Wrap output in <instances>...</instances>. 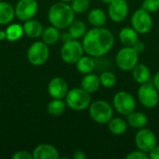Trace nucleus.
Segmentation results:
<instances>
[{"instance_id": "35", "label": "nucleus", "mask_w": 159, "mask_h": 159, "mask_svg": "<svg viewBox=\"0 0 159 159\" xmlns=\"http://www.w3.org/2000/svg\"><path fill=\"white\" fill-rule=\"evenodd\" d=\"M133 48H134V49L140 54V53H142L144 49H145V45H144V43L143 42H142V41H140V40H138L136 43H135V45L133 46Z\"/></svg>"}, {"instance_id": "5", "label": "nucleus", "mask_w": 159, "mask_h": 159, "mask_svg": "<svg viewBox=\"0 0 159 159\" xmlns=\"http://www.w3.org/2000/svg\"><path fill=\"white\" fill-rule=\"evenodd\" d=\"M136 99L127 90L117 91L112 101V105L115 111L120 116H127L136 110Z\"/></svg>"}, {"instance_id": "36", "label": "nucleus", "mask_w": 159, "mask_h": 159, "mask_svg": "<svg viewBox=\"0 0 159 159\" xmlns=\"http://www.w3.org/2000/svg\"><path fill=\"white\" fill-rule=\"evenodd\" d=\"M72 157L74 159H86L87 158V155H86L85 152L82 151V150H76V151H75V153L73 154Z\"/></svg>"}, {"instance_id": "19", "label": "nucleus", "mask_w": 159, "mask_h": 159, "mask_svg": "<svg viewBox=\"0 0 159 159\" xmlns=\"http://www.w3.org/2000/svg\"><path fill=\"white\" fill-rule=\"evenodd\" d=\"M119 42L125 47H133L139 40V34L132 27H124L118 34Z\"/></svg>"}, {"instance_id": "39", "label": "nucleus", "mask_w": 159, "mask_h": 159, "mask_svg": "<svg viewBox=\"0 0 159 159\" xmlns=\"http://www.w3.org/2000/svg\"><path fill=\"white\" fill-rule=\"evenodd\" d=\"M7 39V34H6V31H3V30H0V41H3Z\"/></svg>"}, {"instance_id": "1", "label": "nucleus", "mask_w": 159, "mask_h": 159, "mask_svg": "<svg viewBox=\"0 0 159 159\" xmlns=\"http://www.w3.org/2000/svg\"><path fill=\"white\" fill-rule=\"evenodd\" d=\"M82 45L86 54L93 58H101L113 48L115 36L105 27H92L82 38Z\"/></svg>"}, {"instance_id": "20", "label": "nucleus", "mask_w": 159, "mask_h": 159, "mask_svg": "<svg viewBox=\"0 0 159 159\" xmlns=\"http://www.w3.org/2000/svg\"><path fill=\"white\" fill-rule=\"evenodd\" d=\"M127 117V122L129 127L135 129H140L143 128H145L148 124V117L147 116L140 111H133L130 113Z\"/></svg>"}, {"instance_id": "23", "label": "nucleus", "mask_w": 159, "mask_h": 159, "mask_svg": "<svg viewBox=\"0 0 159 159\" xmlns=\"http://www.w3.org/2000/svg\"><path fill=\"white\" fill-rule=\"evenodd\" d=\"M22 27H23L24 34H26L30 38H37L41 36L44 31V28L41 22L34 19L24 21V24L22 25Z\"/></svg>"}, {"instance_id": "33", "label": "nucleus", "mask_w": 159, "mask_h": 159, "mask_svg": "<svg viewBox=\"0 0 159 159\" xmlns=\"http://www.w3.org/2000/svg\"><path fill=\"white\" fill-rule=\"evenodd\" d=\"M13 159H34L33 154H30L27 151H18L13 156Z\"/></svg>"}, {"instance_id": "4", "label": "nucleus", "mask_w": 159, "mask_h": 159, "mask_svg": "<svg viewBox=\"0 0 159 159\" xmlns=\"http://www.w3.org/2000/svg\"><path fill=\"white\" fill-rule=\"evenodd\" d=\"M88 110L90 118L100 125H107L114 117L115 113L113 105L104 100H96L91 102Z\"/></svg>"}, {"instance_id": "29", "label": "nucleus", "mask_w": 159, "mask_h": 159, "mask_svg": "<svg viewBox=\"0 0 159 159\" xmlns=\"http://www.w3.org/2000/svg\"><path fill=\"white\" fill-rule=\"evenodd\" d=\"M99 76H100L101 86L105 89H112L116 85L117 77L111 71H108V70L102 71Z\"/></svg>"}, {"instance_id": "9", "label": "nucleus", "mask_w": 159, "mask_h": 159, "mask_svg": "<svg viewBox=\"0 0 159 159\" xmlns=\"http://www.w3.org/2000/svg\"><path fill=\"white\" fill-rule=\"evenodd\" d=\"M131 27L139 34H146L153 28V19L151 13L140 7L133 12L130 18Z\"/></svg>"}, {"instance_id": "14", "label": "nucleus", "mask_w": 159, "mask_h": 159, "mask_svg": "<svg viewBox=\"0 0 159 159\" xmlns=\"http://www.w3.org/2000/svg\"><path fill=\"white\" fill-rule=\"evenodd\" d=\"M68 91V83L60 76L53 77L48 85V92L52 99H64Z\"/></svg>"}, {"instance_id": "15", "label": "nucleus", "mask_w": 159, "mask_h": 159, "mask_svg": "<svg viewBox=\"0 0 159 159\" xmlns=\"http://www.w3.org/2000/svg\"><path fill=\"white\" fill-rule=\"evenodd\" d=\"M33 157L34 159H58L60 154L55 146L48 143H43L34 148Z\"/></svg>"}, {"instance_id": "28", "label": "nucleus", "mask_w": 159, "mask_h": 159, "mask_svg": "<svg viewBox=\"0 0 159 159\" xmlns=\"http://www.w3.org/2000/svg\"><path fill=\"white\" fill-rule=\"evenodd\" d=\"M5 31L7 34V40L10 42L19 40L24 34L23 27L18 23H13V24L8 25Z\"/></svg>"}, {"instance_id": "17", "label": "nucleus", "mask_w": 159, "mask_h": 159, "mask_svg": "<svg viewBox=\"0 0 159 159\" xmlns=\"http://www.w3.org/2000/svg\"><path fill=\"white\" fill-rule=\"evenodd\" d=\"M80 87L90 94L97 92L102 87L100 82V76L94 74L93 72L84 75L83 78L81 79Z\"/></svg>"}, {"instance_id": "32", "label": "nucleus", "mask_w": 159, "mask_h": 159, "mask_svg": "<svg viewBox=\"0 0 159 159\" xmlns=\"http://www.w3.org/2000/svg\"><path fill=\"white\" fill-rule=\"evenodd\" d=\"M127 159H149V156L147 153H144L139 149L131 151L126 157Z\"/></svg>"}, {"instance_id": "38", "label": "nucleus", "mask_w": 159, "mask_h": 159, "mask_svg": "<svg viewBox=\"0 0 159 159\" xmlns=\"http://www.w3.org/2000/svg\"><path fill=\"white\" fill-rule=\"evenodd\" d=\"M152 83L154 84V86L156 87V89L159 92V71L153 76V82Z\"/></svg>"}, {"instance_id": "11", "label": "nucleus", "mask_w": 159, "mask_h": 159, "mask_svg": "<svg viewBox=\"0 0 159 159\" xmlns=\"http://www.w3.org/2000/svg\"><path fill=\"white\" fill-rule=\"evenodd\" d=\"M134 143L137 149L148 154L157 144V138L151 129L143 128L137 130L134 137Z\"/></svg>"}, {"instance_id": "25", "label": "nucleus", "mask_w": 159, "mask_h": 159, "mask_svg": "<svg viewBox=\"0 0 159 159\" xmlns=\"http://www.w3.org/2000/svg\"><path fill=\"white\" fill-rule=\"evenodd\" d=\"M60 29L51 25L44 29L42 33V41L46 43L47 45H54L56 44L59 39L61 38V33L59 31Z\"/></svg>"}, {"instance_id": "21", "label": "nucleus", "mask_w": 159, "mask_h": 159, "mask_svg": "<svg viewBox=\"0 0 159 159\" xmlns=\"http://www.w3.org/2000/svg\"><path fill=\"white\" fill-rule=\"evenodd\" d=\"M109 131L116 135V136H120L123 135L127 132L129 124L126 119L122 118L121 116H114L107 124Z\"/></svg>"}, {"instance_id": "18", "label": "nucleus", "mask_w": 159, "mask_h": 159, "mask_svg": "<svg viewBox=\"0 0 159 159\" xmlns=\"http://www.w3.org/2000/svg\"><path fill=\"white\" fill-rule=\"evenodd\" d=\"M131 75L136 83L139 85L150 82L152 75L150 68L143 63H137L135 67L131 70Z\"/></svg>"}, {"instance_id": "3", "label": "nucleus", "mask_w": 159, "mask_h": 159, "mask_svg": "<svg viewBox=\"0 0 159 159\" xmlns=\"http://www.w3.org/2000/svg\"><path fill=\"white\" fill-rule=\"evenodd\" d=\"M64 101L68 108L73 111L81 112L89 109L91 103V94L80 88H74L69 89Z\"/></svg>"}, {"instance_id": "40", "label": "nucleus", "mask_w": 159, "mask_h": 159, "mask_svg": "<svg viewBox=\"0 0 159 159\" xmlns=\"http://www.w3.org/2000/svg\"><path fill=\"white\" fill-rule=\"evenodd\" d=\"M102 3H103V4H106V5H108V4H110L113 0H100Z\"/></svg>"}, {"instance_id": "6", "label": "nucleus", "mask_w": 159, "mask_h": 159, "mask_svg": "<svg viewBox=\"0 0 159 159\" xmlns=\"http://www.w3.org/2000/svg\"><path fill=\"white\" fill-rule=\"evenodd\" d=\"M115 61L120 70L124 72H129L139 62V53L134 49L133 47L123 46V48L117 51Z\"/></svg>"}, {"instance_id": "10", "label": "nucleus", "mask_w": 159, "mask_h": 159, "mask_svg": "<svg viewBox=\"0 0 159 159\" xmlns=\"http://www.w3.org/2000/svg\"><path fill=\"white\" fill-rule=\"evenodd\" d=\"M49 58L48 45L43 41H36L33 43L27 51V59L32 65L41 66L47 62Z\"/></svg>"}, {"instance_id": "31", "label": "nucleus", "mask_w": 159, "mask_h": 159, "mask_svg": "<svg viewBox=\"0 0 159 159\" xmlns=\"http://www.w3.org/2000/svg\"><path fill=\"white\" fill-rule=\"evenodd\" d=\"M141 7L151 14L157 13L159 11V0H143Z\"/></svg>"}, {"instance_id": "26", "label": "nucleus", "mask_w": 159, "mask_h": 159, "mask_svg": "<svg viewBox=\"0 0 159 159\" xmlns=\"http://www.w3.org/2000/svg\"><path fill=\"white\" fill-rule=\"evenodd\" d=\"M66 107L67 105H66L64 99H53L52 101L48 102L47 106V110L50 116H59L64 113Z\"/></svg>"}, {"instance_id": "16", "label": "nucleus", "mask_w": 159, "mask_h": 159, "mask_svg": "<svg viewBox=\"0 0 159 159\" xmlns=\"http://www.w3.org/2000/svg\"><path fill=\"white\" fill-rule=\"evenodd\" d=\"M87 19L92 27H104L107 23L108 14L100 7H94L89 10Z\"/></svg>"}, {"instance_id": "7", "label": "nucleus", "mask_w": 159, "mask_h": 159, "mask_svg": "<svg viewBox=\"0 0 159 159\" xmlns=\"http://www.w3.org/2000/svg\"><path fill=\"white\" fill-rule=\"evenodd\" d=\"M137 97L140 103L147 109L155 108L159 103V92L152 82L140 85Z\"/></svg>"}, {"instance_id": "34", "label": "nucleus", "mask_w": 159, "mask_h": 159, "mask_svg": "<svg viewBox=\"0 0 159 159\" xmlns=\"http://www.w3.org/2000/svg\"><path fill=\"white\" fill-rule=\"evenodd\" d=\"M149 159H159V145L157 144L151 152L148 153Z\"/></svg>"}, {"instance_id": "8", "label": "nucleus", "mask_w": 159, "mask_h": 159, "mask_svg": "<svg viewBox=\"0 0 159 159\" xmlns=\"http://www.w3.org/2000/svg\"><path fill=\"white\" fill-rule=\"evenodd\" d=\"M85 54L82 42L72 39L63 43L61 49V58L67 64H75L77 61Z\"/></svg>"}, {"instance_id": "22", "label": "nucleus", "mask_w": 159, "mask_h": 159, "mask_svg": "<svg viewBox=\"0 0 159 159\" xmlns=\"http://www.w3.org/2000/svg\"><path fill=\"white\" fill-rule=\"evenodd\" d=\"M76 70L82 74V75H87L89 73H92L96 69V61L95 58L84 54L75 63Z\"/></svg>"}, {"instance_id": "13", "label": "nucleus", "mask_w": 159, "mask_h": 159, "mask_svg": "<svg viewBox=\"0 0 159 159\" xmlns=\"http://www.w3.org/2000/svg\"><path fill=\"white\" fill-rule=\"evenodd\" d=\"M129 7L127 0H113L108 4V17L116 23L124 21L129 15Z\"/></svg>"}, {"instance_id": "41", "label": "nucleus", "mask_w": 159, "mask_h": 159, "mask_svg": "<svg viewBox=\"0 0 159 159\" xmlns=\"http://www.w3.org/2000/svg\"><path fill=\"white\" fill-rule=\"evenodd\" d=\"M61 1H62V2H66V3H69V2H71L72 0H61Z\"/></svg>"}, {"instance_id": "27", "label": "nucleus", "mask_w": 159, "mask_h": 159, "mask_svg": "<svg viewBox=\"0 0 159 159\" xmlns=\"http://www.w3.org/2000/svg\"><path fill=\"white\" fill-rule=\"evenodd\" d=\"M68 28V32L72 35L73 39L76 40L83 38L86 33L88 32L87 24L82 20H74Z\"/></svg>"}, {"instance_id": "30", "label": "nucleus", "mask_w": 159, "mask_h": 159, "mask_svg": "<svg viewBox=\"0 0 159 159\" xmlns=\"http://www.w3.org/2000/svg\"><path fill=\"white\" fill-rule=\"evenodd\" d=\"M70 5L75 14L76 13L83 14L89 10L90 1L89 0H72Z\"/></svg>"}, {"instance_id": "2", "label": "nucleus", "mask_w": 159, "mask_h": 159, "mask_svg": "<svg viewBox=\"0 0 159 159\" xmlns=\"http://www.w3.org/2000/svg\"><path fill=\"white\" fill-rule=\"evenodd\" d=\"M75 13L70 4L66 2H57L53 4L48 13V18L51 25L59 28H68L75 20Z\"/></svg>"}, {"instance_id": "37", "label": "nucleus", "mask_w": 159, "mask_h": 159, "mask_svg": "<svg viewBox=\"0 0 159 159\" xmlns=\"http://www.w3.org/2000/svg\"><path fill=\"white\" fill-rule=\"evenodd\" d=\"M61 41H62L63 43H65V42H68V41L72 40L73 37H72V35L70 34L69 32H65V33H63L62 34H61Z\"/></svg>"}, {"instance_id": "12", "label": "nucleus", "mask_w": 159, "mask_h": 159, "mask_svg": "<svg viewBox=\"0 0 159 159\" xmlns=\"http://www.w3.org/2000/svg\"><path fill=\"white\" fill-rule=\"evenodd\" d=\"M38 10L36 0H19L15 7V16L21 21L33 19Z\"/></svg>"}, {"instance_id": "24", "label": "nucleus", "mask_w": 159, "mask_h": 159, "mask_svg": "<svg viewBox=\"0 0 159 159\" xmlns=\"http://www.w3.org/2000/svg\"><path fill=\"white\" fill-rule=\"evenodd\" d=\"M15 16V7L7 2L0 1V25L10 23Z\"/></svg>"}]
</instances>
